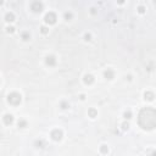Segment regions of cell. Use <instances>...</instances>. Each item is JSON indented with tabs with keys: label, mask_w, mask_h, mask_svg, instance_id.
Wrapping results in <instances>:
<instances>
[{
	"label": "cell",
	"mask_w": 156,
	"mask_h": 156,
	"mask_svg": "<svg viewBox=\"0 0 156 156\" xmlns=\"http://www.w3.org/2000/svg\"><path fill=\"white\" fill-rule=\"evenodd\" d=\"M96 12H98V10L95 7H90V13L92 15H96Z\"/></svg>",
	"instance_id": "cell-25"
},
{
	"label": "cell",
	"mask_w": 156,
	"mask_h": 156,
	"mask_svg": "<svg viewBox=\"0 0 156 156\" xmlns=\"http://www.w3.org/2000/svg\"><path fill=\"white\" fill-rule=\"evenodd\" d=\"M94 81H95L94 76L89 75V73L84 75V77H83V82H84V84H87V85H92V84L94 83Z\"/></svg>",
	"instance_id": "cell-7"
},
{
	"label": "cell",
	"mask_w": 156,
	"mask_h": 156,
	"mask_svg": "<svg viewBox=\"0 0 156 156\" xmlns=\"http://www.w3.org/2000/svg\"><path fill=\"white\" fill-rule=\"evenodd\" d=\"M15 19H16V17H15V13L13 12H7L6 15H5V21H6V22H13Z\"/></svg>",
	"instance_id": "cell-12"
},
{
	"label": "cell",
	"mask_w": 156,
	"mask_h": 156,
	"mask_svg": "<svg viewBox=\"0 0 156 156\" xmlns=\"http://www.w3.org/2000/svg\"><path fill=\"white\" fill-rule=\"evenodd\" d=\"M128 128H129V123H128V122H125V123H122V129H123V131H127Z\"/></svg>",
	"instance_id": "cell-23"
},
{
	"label": "cell",
	"mask_w": 156,
	"mask_h": 156,
	"mask_svg": "<svg viewBox=\"0 0 156 156\" xmlns=\"http://www.w3.org/2000/svg\"><path fill=\"white\" fill-rule=\"evenodd\" d=\"M56 20H57V16L55 12H48L45 15V17H44V21H45V23H48V25H55L56 23Z\"/></svg>",
	"instance_id": "cell-3"
},
{
	"label": "cell",
	"mask_w": 156,
	"mask_h": 156,
	"mask_svg": "<svg viewBox=\"0 0 156 156\" xmlns=\"http://www.w3.org/2000/svg\"><path fill=\"white\" fill-rule=\"evenodd\" d=\"M150 156H156V151H154V152H152V154H151Z\"/></svg>",
	"instance_id": "cell-28"
},
{
	"label": "cell",
	"mask_w": 156,
	"mask_h": 156,
	"mask_svg": "<svg viewBox=\"0 0 156 156\" xmlns=\"http://www.w3.org/2000/svg\"><path fill=\"white\" fill-rule=\"evenodd\" d=\"M138 125L146 131L154 129L156 127V109L144 107L138 116Z\"/></svg>",
	"instance_id": "cell-1"
},
{
	"label": "cell",
	"mask_w": 156,
	"mask_h": 156,
	"mask_svg": "<svg viewBox=\"0 0 156 156\" xmlns=\"http://www.w3.org/2000/svg\"><path fill=\"white\" fill-rule=\"evenodd\" d=\"M21 38H22V40L27 42V40L31 39V34H29L28 32H22V33H21Z\"/></svg>",
	"instance_id": "cell-13"
},
{
	"label": "cell",
	"mask_w": 156,
	"mask_h": 156,
	"mask_svg": "<svg viewBox=\"0 0 156 156\" xmlns=\"http://www.w3.org/2000/svg\"><path fill=\"white\" fill-rule=\"evenodd\" d=\"M3 121H4V123L7 126L12 125L13 123V116L11 113H6V115H4V117H3Z\"/></svg>",
	"instance_id": "cell-9"
},
{
	"label": "cell",
	"mask_w": 156,
	"mask_h": 156,
	"mask_svg": "<svg viewBox=\"0 0 156 156\" xmlns=\"http://www.w3.org/2000/svg\"><path fill=\"white\" fill-rule=\"evenodd\" d=\"M21 101H22V96H21V94L17 93V92H12V93H10L7 95V102H9L10 105L17 106V105L21 104Z\"/></svg>",
	"instance_id": "cell-2"
},
{
	"label": "cell",
	"mask_w": 156,
	"mask_h": 156,
	"mask_svg": "<svg viewBox=\"0 0 156 156\" xmlns=\"http://www.w3.org/2000/svg\"><path fill=\"white\" fill-rule=\"evenodd\" d=\"M126 78H127L128 81H132V76H131V75H128V76H127V77H126Z\"/></svg>",
	"instance_id": "cell-27"
},
{
	"label": "cell",
	"mask_w": 156,
	"mask_h": 156,
	"mask_svg": "<svg viewBox=\"0 0 156 156\" xmlns=\"http://www.w3.org/2000/svg\"><path fill=\"white\" fill-rule=\"evenodd\" d=\"M40 32H42V34H48L49 33V28L45 27V26H42L40 27Z\"/></svg>",
	"instance_id": "cell-19"
},
{
	"label": "cell",
	"mask_w": 156,
	"mask_h": 156,
	"mask_svg": "<svg viewBox=\"0 0 156 156\" xmlns=\"http://www.w3.org/2000/svg\"><path fill=\"white\" fill-rule=\"evenodd\" d=\"M137 10H138V12H139V13H144V12H145V10H146V9H145V7H144L143 5H139Z\"/></svg>",
	"instance_id": "cell-22"
},
{
	"label": "cell",
	"mask_w": 156,
	"mask_h": 156,
	"mask_svg": "<svg viewBox=\"0 0 156 156\" xmlns=\"http://www.w3.org/2000/svg\"><path fill=\"white\" fill-rule=\"evenodd\" d=\"M104 77H105L106 79H109V81L113 79V78H115V71L111 68L105 70V71H104Z\"/></svg>",
	"instance_id": "cell-8"
},
{
	"label": "cell",
	"mask_w": 156,
	"mask_h": 156,
	"mask_svg": "<svg viewBox=\"0 0 156 156\" xmlns=\"http://www.w3.org/2000/svg\"><path fill=\"white\" fill-rule=\"evenodd\" d=\"M6 32L7 33H13V32H15V28H13L12 26H10V27H7L6 28Z\"/></svg>",
	"instance_id": "cell-24"
},
{
	"label": "cell",
	"mask_w": 156,
	"mask_h": 156,
	"mask_svg": "<svg viewBox=\"0 0 156 156\" xmlns=\"http://www.w3.org/2000/svg\"><path fill=\"white\" fill-rule=\"evenodd\" d=\"M63 17L66 21H70V20H72V12H70V11H66V12L63 13Z\"/></svg>",
	"instance_id": "cell-16"
},
{
	"label": "cell",
	"mask_w": 156,
	"mask_h": 156,
	"mask_svg": "<svg viewBox=\"0 0 156 156\" xmlns=\"http://www.w3.org/2000/svg\"><path fill=\"white\" fill-rule=\"evenodd\" d=\"M19 127L20 128H26L27 127V121L26 119H19Z\"/></svg>",
	"instance_id": "cell-15"
},
{
	"label": "cell",
	"mask_w": 156,
	"mask_h": 156,
	"mask_svg": "<svg viewBox=\"0 0 156 156\" xmlns=\"http://www.w3.org/2000/svg\"><path fill=\"white\" fill-rule=\"evenodd\" d=\"M60 107H61V109H63V110H65V109H68V107H70V104H68V102H66V101H61V104H60Z\"/></svg>",
	"instance_id": "cell-20"
},
{
	"label": "cell",
	"mask_w": 156,
	"mask_h": 156,
	"mask_svg": "<svg viewBox=\"0 0 156 156\" xmlns=\"http://www.w3.org/2000/svg\"><path fill=\"white\" fill-rule=\"evenodd\" d=\"M79 99H81V100H85V95H84V94H81V95H79Z\"/></svg>",
	"instance_id": "cell-26"
},
{
	"label": "cell",
	"mask_w": 156,
	"mask_h": 156,
	"mask_svg": "<svg viewBox=\"0 0 156 156\" xmlns=\"http://www.w3.org/2000/svg\"><path fill=\"white\" fill-rule=\"evenodd\" d=\"M36 146H37V148H44V146H45L44 140H37V142H36Z\"/></svg>",
	"instance_id": "cell-18"
},
{
	"label": "cell",
	"mask_w": 156,
	"mask_h": 156,
	"mask_svg": "<svg viewBox=\"0 0 156 156\" xmlns=\"http://www.w3.org/2000/svg\"><path fill=\"white\" fill-rule=\"evenodd\" d=\"M100 152H101V154H104V155H106L107 152H109V148H107V145L102 144V145L100 146Z\"/></svg>",
	"instance_id": "cell-14"
},
{
	"label": "cell",
	"mask_w": 156,
	"mask_h": 156,
	"mask_svg": "<svg viewBox=\"0 0 156 156\" xmlns=\"http://www.w3.org/2000/svg\"><path fill=\"white\" fill-rule=\"evenodd\" d=\"M123 117H125L126 119H131L132 118V111H129V110L125 111V113H123Z\"/></svg>",
	"instance_id": "cell-17"
},
{
	"label": "cell",
	"mask_w": 156,
	"mask_h": 156,
	"mask_svg": "<svg viewBox=\"0 0 156 156\" xmlns=\"http://www.w3.org/2000/svg\"><path fill=\"white\" fill-rule=\"evenodd\" d=\"M45 63L48 66H50V67H54L56 65V57L54 56V55H48V56L45 57Z\"/></svg>",
	"instance_id": "cell-6"
},
{
	"label": "cell",
	"mask_w": 156,
	"mask_h": 156,
	"mask_svg": "<svg viewBox=\"0 0 156 156\" xmlns=\"http://www.w3.org/2000/svg\"><path fill=\"white\" fill-rule=\"evenodd\" d=\"M88 116H89L90 118H95V117L98 116V110L94 109V107H90V109L88 110Z\"/></svg>",
	"instance_id": "cell-11"
},
{
	"label": "cell",
	"mask_w": 156,
	"mask_h": 156,
	"mask_svg": "<svg viewBox=\"0 0 156 156\" xmlns=\"http://www.w3.org/2000/svg\"><path fill=\"white\" fill-rule=\"evenodd\" d=\"M50 137H51L53 140H55V142H60L62 139V131L61 129H54V131L50 133Z\"/></svg>",
	"instance_id": "cell-5"
},
{
	"label": "cell",
	"mask_w": 156,
	"mask_h": 156,
	"mask_svg": "<svg viewBox=\"0 0 156 156\" xmlns=\"http://www.w3.org/2000/svg\"><path fill=\"white\" fill-rule=\"evenodd\" d=\"M144 99L146 100V101H152V100L155 99V94L152 93V92H150V90H146L144 93Z\"/></svg>",
	"instance_id": "cell-10"
},
{
	"label": "cell",
	"mask_w": 156,
	"mask_h": 156,
	"mask_svg": "<svg viewBox=\"0 0 156 156\" xmlns=\"http://www.w3.org/2000/svg\"><path fill=\"white\" fill-rule=\"evenodd\" d=\"M43 7V3H40V1H33L31 4V10L33 12H42Z\"/></svg>",
	"instance_id": "cell-4"
},
{
	"label": "cell",
	"mask_w": 156,
	"mask_h": 156,
	"mask_svg": "<svg viewBox=\"0 0 156 156\" xmlns=\"http://www.w3.org/2000/svg\"><path fill=\"white\" fill-rule=\"evenodd\" d=\"M84 40H85V42H90V40H92V34H90V33H85V34H84Z\"/></svg>",
	"instance_id": "cell-21"
}]
</instances>
